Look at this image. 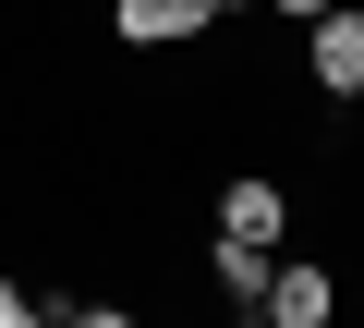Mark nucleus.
Returning <instances> with one entry per match:
<instances>
[{"mask_svg": "<svg viewBox=\"0 0 364 328\" xmlns=\"http://www.w3.org/2000/svg\"><path fill=\"white\" fill-rule=\"evenodd\" d=\"M304 61H316L328 97H364V13H340V0H328V13L304 25Z\"/></svg>", "mask_w": 364, "mask_h": 328, "instance_id": "f257e3e1", "label": "nucleus"}, {"mask_svg": "<svg viewBox=\"0 0 364 328\" xmlns=\"http://www.w3.org/2000/svg\"><path fill=\"white\" fill-rule=\"evenodd\" d=\"M255 304H267V328H328V316H340L328 268H267V292H255Z\"/></svg>", "mask_w": 364, "mask_h": 328, "instance_id": "f03ea898", "label": "nucleus"}, {"mask_svg": "<svg viewBox=\"0 0 364 328\" xmlns=\"http://www.w3.org/2000/svg\"><path fill=\"white\" fill-rule=\"evenodd\" d=\"M109 25H122V49H170V37H207L219 13H207V0H122Z\"/></svg>", "mask_w": 364, "mask_h": 328, "instance_id": "7ed1b4c3", "label": "nucleus"}, {"mask_svg": "<svg viewBox=\"0 0 364 328\" xmlns=\"http://www.w3.org/2000/svg\"><path fill=\"white\" fill-rule=\"evenodd\" d=\"M219 231H243V243H279V183H231V195H219Z\"/></svg>", "mask_w": 364, "mask_h": 328, "instance_id": "20e7f679", "label": "nucleus"}, {"mask_svg": "<svg viewBox=\"0 0 364 328\" xmlns=\"http://www.w3.org/2000/svg\"><path fill=\"white\" fill-rule=\"evenodd\" d=\"M219 292H243V304H255V292H267V243H243V231H219Z\"/></svg>", "mask_w": 364, "mask_h": 328, "instance_id": "39448f33", "label": "nucleus"}, {"mask_svg": "<svg viewBox=\"0 0 364 328\" xmlns=\"http://www.w3.org/2000/svg\"><path fill=\"white\" fill-rule=\"evenodd\" d=\"M0 328H61V304H25L13 280H0Z\"/></svg>", "mask_w": 364, "mask_h": 328, "instance_id": "423d86ee", "label": "nucleus"}, {"mask_svg": "<svg viewBox=\"0 0 364 328\" xmlns=\"http://www.w3.org/2000/svg\"><path fill=\"white\" fill-rule=\"evenodd\" d=\"M61 328H134V316H122V304H85V316H61Z\"/></svg>", "mask_w": 364, "mask_h": 328, "instance_id": "0eeeda50", "label": "nucleus"}, {"mask_svg": "<svg viewBox=\"0 0 364 328\" xmlns=\"http://www.w3.org/2000/svg\"><path fill=\"white\" fill-rule=\"evenodd\" d=\"M267 13H291V25H316V13H328V0H267Z\"/></svg>", "mask_w": 364, "mask_h": 328, "instance_id": "6e6552de", "label": "nucleus"}, {"mask_svg": "<svg viewBox=\"0 0 364 328\" xmlns=\"http://www.w3.org/2000/svg\"><path fill=\"white\" fill-rule=\"evenodd\" d=\"M207 13H243V0H207Z\"/></svg>", "mask_w": 364, "mask_h": 328, "instance_id": "1a4fd4ad", "label": "nucleus"}]
</instances>
